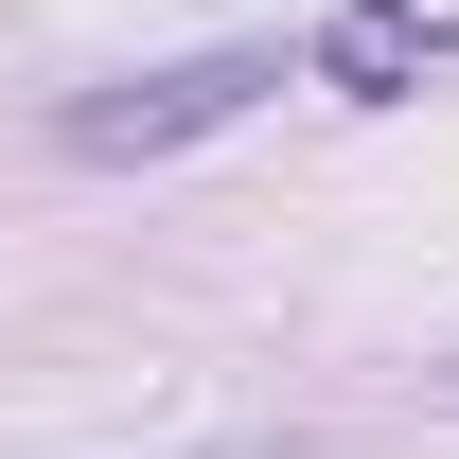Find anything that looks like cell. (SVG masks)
<instances>
[{
    "label": "cell",
    "instance_id": "4",
    "mask_svg": "<svg viewBox=\"0 0 459 459\" xmlns=\"http://www.w3.org/2000/svg\"><path fill=\"white\" fill-rule=\"evenodd\" d=\"M442 389H459V371H442Z\"/></svg>",
    "mask_w": 459,
    "mask_h": 459
},
{
    "label": "cell",
    "instance_id": "1",
    "mask_svg": "<svg viewBox=\"0 0 459 459\" xmlns=\"http://www.w3.org/2000/svg\"><path fill=\"white\" fill-rule=\"evenodd\" d=\"M283 89V54L265 36H230V54H177V71H124V89H71L54 142L71 160H177V142H212V124H247Z\"/></svg>",
    "mask_w": 459,
    "mask_h": 459
},
{
    "label": "cell",
    "instance_id": "2",
    "mask_svg": "<svg viewBox=\"0 0 459 459\" xmlns=\"http://www.w3.org/2000/svg\"><path fill=\"white\" fill-rule=\"evenodd\" d=\"M424 54H442V18H424V0H336L300 71H318L336 107H406V89H424Z\"/></svg>",
    "mask_w": 459,
    "mask_h": 459
},
{
    "label": "cell",
    "instance_id": "3",
    "mask_svg": "<svg viewBox=\"0 0 459 459\" xmlns=\"http://www.w3.org/2000/svg\"><path fill=\"white\" fill-rule=\"evenodd\" d=\"M195 459H283V442H195Z\"/></svg>",
    "mask_w": 459,
    "mask_h": 459
}]
</instances>
